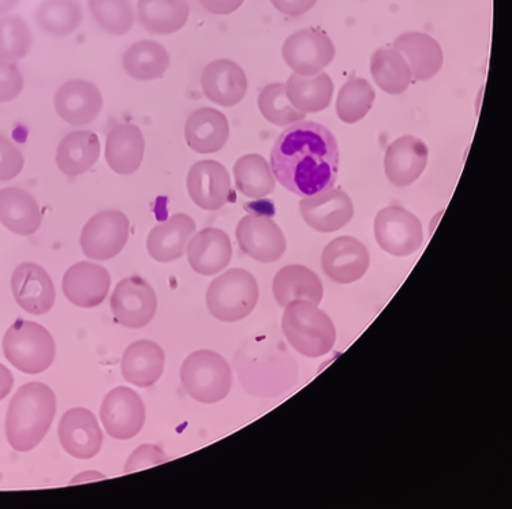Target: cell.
Returning a JSON list of instances; mask_svg holds the SVG:
<instances>
[{"label":"cell","instance_id":"obj_28","mask_svg":"<svg viewBox=\"0 0 512 509\" xmlns=\"http://www.w3.org/2000/svg\"><path fill=\"white\" fill-rule=\"evenodd\" d=\"M394 48L409 63L413 80L428 81L442 69V47L432 36L421 32H407L394 41Z\"/></svg>","mask_w":512,"mask_h":509},{"label":"cell","instance_id":"obj_49","mask_svg":"<svg viewBox=\"0 0 512 509\" xmlns=\"http://www.w3.org/2000/svg\"><path fill=\"white\" fill-rule=\"evenodd\" d=\"M21 0H0V16L11 13Z\"/></svg>","mask_w":512,"mask_h":509},{"label":"cell","instance_id":"obj_14","mask_svg":"<svg viewBox=\"0 0 512 509\" xmlns=\"http://www.w3.org/2000/svg\"><path fill=\"white\" fill-rule=\"evenodd\" d=\"M59 443L73 458H95L103 447L102 428L92 411L76 407L63 414L58 428Z\"/></svg>","mask_w":512,"mask_h":509},{"label":"cell","instance_id":"obj_36","mask_svg":"<svg viewBox=\"0 0 512 509\" xmlns=\"http://www.w3.org/2000/svg\"><path fill=\"white\" fill-rule=\"evenodd\" d=\"M84 20L82 7L77 0H46L37 7L36 24L47 35L63 39L73 35Z\"/></svg>","mask_w":512,"mask_h":509},{"label":"cell","instance_id":"obj_46","mask_svg":"<svg viewBox=\"0 0 512 509\" xmlns=\"http://www.w3.org/2000/svg\"><path fill=\"white\" fill-rule=\"evenodd\" d=\"M208 13L215 16H229L244 5L245 0H198Z\"/></svg>","mask_w":512,"mask_h":509},{"label":"cell","instance_id":"obj_19","mask_svg":"<svg viewBox=\"0 0 512 509\" xmlns=\"http://www.w3.org/2000/svg\"><path fill=\"white\" fill-rule=\"evenodd\" d=\"M188 192L198 208L218 211L229 201L231 179L226 167L215 160H201L190 168Z\"/></svg>","mask_w":512,"mask_h":509},{"label":"cell","instance_id":"obj_47","mask_svg":"<svg viewBox=\"0 0 512 509\" xmlns=\"http://www.w3.org/2000/svg\"><path fill=\"white\" fill-rule=\"evenodd\" d=\"M13 385V373H11L10 370L7 369L5 365H2V363H0V400L7 398V395H9L11 389H13Z\"/></svg>","mask_w":512,"mask_h":509},{"label":"cell","instance_id":"obj_21","mask_svg":"<svg viewBox=\"0 0 512 509\" xmlns=\"http://www.w3.org/2000/svg\"><path fill=\"white\" fill-rule=\"evenodd\" d=\"M205 97L222 107L241 103L248 92V77L244 69L229 59H218L205 66L201 74Z\"/></svg>","mask_w":512,"mask_h":509},{"label":"cell","instance_id":"obj_30","mask_svg":"<svg viewBox=\"0 0 512 509\" xmlns=\"http://www.w3.org/2000/svg\"><path fill=\"white\" fill-rule=\"evenodd\" d=\"M41 211L35 197L18 187L0 190V223L14 234L29 237L41 226Z\"/></svg>","mask_w":512,"mask_h":509},{"label":"cell","instance_id":"obj_6","mask_svg":"<svg viewBox=\"0 0 512 509\" xmlns=\"http://www.w3.org/2000/svg\"><path fill=\"white\" fill-rule=\"evenodd\" d=\"M259 297V284L252 273L234 268L209 284L207 308L216 320L237 323L253 312Z\"/></svg>","mask_w":512,"mask_h":509},{"label":"cell","instance_id":"obj_34","mask_svg":"<svg viewBox=\"0 0 512 509\" xmlns=\"http://www.w3.org/2000/svg\"><path fill=\"white\" fill-rule=\"evenodd\" d=\"M171 59L166 48L152 40H141L123 54L122 65L127 76L136 81L160 80L167 73Z\"/></svg>","mask_w":512,"mask_h":509},{"label":"cell","instance_id":"obj_33","mask_svg":"<svg viewBox=\"0 0 512 509\" xmlns=\"http://www.w3.org/2000/svg\"><path fill=\"white\" fill-rule=\"evenodd\" d=\"M286 95L295 110L304 114H316L330 107L332 96H334V82L325 73L316 76H300L293 74L287 80Z\"/></svg>","mask_w":512,"mask_h":509},{"label":"cell","instance_id":"obj_23","mask_svg":"<svg viewBox=\"0 0 512 509\" xmlns=\"http://www.w3.org/2000/svg\"><path fill=\"white\" fill-rule=\"evenodd\" d=\"M429 151L424 141L413 136H403L387 149L384 168L392 185L405 187L421 177L428 164Z\"/></svg>","mask_w":512,"mask_h":509},{"label":"cell","instance_id":"obj_41","mask_svg":"<svg viewBox=\"0 0 512 509\" xmlns=\"http://www.w3.org/2000/svg\"><path fill=\"white\" fill-rule=\"evenodd\" d=\"M261 115L272 125L290 126L305 118L304 112L295 110L280 82L265 86L259 96Z\"/></svg>","mask_w":512,"mask_h":509},{"label":"cell","instance_id":"obj_48","mask_svg":"<svg viewBox=\"0 0 512 509\" xmlns=\"http://www.w3.org/2000/svg\"><path fill=\"white\" fill-rule=\"evenodd\" d=\"M104 475L95 473V471H88V473H82L78 475V477L74 478L73 481L70 482L71 485L81 484V482H91L96 481V479H103Z\"/></svg>","mask_w":512,"mask_h":509},{"label":"cell","instance_id":"obj_11","mask_svg":"<svg viewBox=\"0 0 512 509\" xmlns=\"http://www.w3.org/2000/svg\"><path fill=\"white\" fill-rule=\"evenodd\" d=\"M110 305L119 325L141 329L147 327L158 312V297L147 280L130 276L117 284Z\"/></svg>","mask_w":512,"mask_h":509},{"label":"cell","instance_id":"obj_39","mask_svg":"<svg viewBox=\"0 0 512 509\" xmlns=\"http://www.w3.org/2000/svg\"><path fill=\"white\" fill-rule=\"evenodd\" d=\"M89 11L100 29L112 36H125L134 25L129 0H89Z\"/></svg>","mask_w":512,"mask_h":509},{"label":"cell","instance_id":"obj_13","mask_svg":"<svg viewBox=\"0 0 512 509\" xmlns=\"http://www.w3.org/2000/svg\"><path fill=\"white\" fill-rule=\"evenodd\" d=\"M235 235L242 252L259 263H275L286 253V238L271 217L264 215L242 217Z\"/></svg>","mask_w":512,"mask_h":509},{"label":"cell","instance_id":"obj_27","mask_svg":"<svg viewBox=\"0 0 512 509\" xmlns=\"http://www.w3.org/2000/svg\"><path fill=\"white\" fill-rule=\"evenodd\" d=\"M163 348L152 340H138L130 344L123 353L121 370L127 383L140 388L155 385L162 377L164 370Z\"/></svg>","mask_w":512,"mask_h":509},{"label":"cell","instance_id":"obj_44","mask_svg":"<svg viewBox=\"0 0 512 509\" xmlns=\"http://www.w3.org/2000/svg\"><path fill=\"white\" fill-rule=\"evenodd\" d=\"M168 456L158 445L144 444L130 455L125 466V473H133L166 463Z\"/></svg>","mask_w":512,"mask_h":509},{"label":"cell","instance_id":"obj_15","mask_svg":"<svg viewBox=\"0 0 512 509\" xmlns=\"http://www.w3.org/2000/svg\"><path fill=\"white\" fill-rule=\"evenodd\" d=\"M304 222L313 230L331 234L347 226L354 216V205L343 190L328 189L300 202Z\"/></svg>","mask_w":512,"mask_h":509},{"label":"cell","instance_id":"obj_45","mask_svg":"<svg viewBox=\"0 0 512 509\" xmlns=\"http://www.w3.org/2000/svg\"><path fill=\"white\" fill-rule=\"evenodd\" d=\"M275 9L289 17H300L315 7L317 0H271Z\"/></svg>","mask_w":512,"mask_h":509},{"label":"cell","instance_id":"obj_5","mask_svg":"<svg viewBox=\"0 0 512 509\" xmlns=\"http://www.w3.org/2000/svg\"><path fill=\"white\" fill-rule=\"evenodd\" d=\"M181 383L190 398L215 404L230 394L233 370L222 355L212 350H198L183 361Z\"/></svg>","mask_w":512,"mask_h":509},{"label":"cell","instance_id":"obj_20","mask_svg":"<svg viewBox=\"0 0 512 509\" xmlns=\"http://www.w3.org/2000/svg\"><path fill=\"white\" fill-rule=\"evenodd\" d=\"M103 95L87 80H71L59 86L54 106L63 121L73 126L89 125L103 110Z\"/></svg>","mask_w":512,"mask_h":509},{"label":"cell","instance_id":"obj_43","mask_svg":"<svg viewBox=\"0 0 512 509\" xmlns=\"http://www.w3.org/2000/svg\"><path fill=\"white\" fill-rule=\"evenodd\" d=\"M24 77L16 63L0 59V104L16 100L24 91Z\"/></svg>","mask_w":512,"mask_h":509},{"label":"cell","instance_id":"obj_3","mask_svg":"<svg viewBox=\"0 0 512 509\" xmlns=\"http://www.w3.org/2000/svg\"><path fill=\"white\" fill-rule=\"evenodd\" d=\"M56 396L48 385L32 381L22 385L11 399L6 418L10 447L29 452L43 441L54 422Z\"/></svg>","mask_w":512,"mask_h":509},{"label":"cell","instance_id":"obj_26","mask_svg":"<svg viewBox=\"0 0 512 509\" xmlns=\"http://www.w3.org/2000/svg\"><path fill=\"white\" fill-rule=\"evenodd\" d=\"M145 138L140 127L122 123L112 127L106 141V162L115 174L132 175L141 167Z\"/></svg>","mask_w":512,"mask_h":509},{"label":"cell","instance_id":"obj_32","mask_svg":"<svg viewBox=\"0 0 512 509\" xmlns=\"http://www.w3.org/2000/svg\"><path fill=\"white\" fill-rule=\"evenodd\" d=\"M137 11L142 28L160 36L181 31L190 13L186 0H138Z\"/></svg>","mask_w":512,"mask_h":509},{"label":"cell","instance_id":"obj_31","mask_svg":"<svg viewBox=\"0 0 512 509\" xmlns=\"http://www.w3.org/2000/svg\"><path fill=\"white\" fill-rule=\"evenodd\" d=\"M100 140L96 133L78 130L59 142L56 164L67 177H78L91 170L100 156Z\"/></svg>","mask_w":512,"mask_h":509},{"label":"cell","instance_id":"obj_25","mask_svg":"<svg viewBox=\"0 0 512 509\" xmlns=\"http://www.w3.org/2000/svg\"><path fill=\"white\" fill-rule=\"evenodd\" d=\"M229 137V121L223 112L215 108H198L186 121V144L201 155L222 151Z\"/></svg>","mask_w":512,"mask_h":509},{"label":"cell","instance_id":"obj_18","mask_svg":"<svg viewBox=\"0 0 512 509\" xmlns=\"http://www.w3.org/2000/svg\"><path fill=\"white\" fill-rule=\"evenodd\" d=\"M11 291L18 305L35 316H43L54 308V283L46 269L35 263L18 265L11 276Z\"/></svg>","mask_w":512,"mask_h":509},{"label":"cell","instance_id":"obj_24","mask_svg":"<svg viewBox=\"0 0 512 509\" xmlns=\"http://www.w3.org/2000/svg\"><path fill=\"white\" fill-rule=\"evenodd\" d=\"M190 267L198 275L213 276L231 263L233 246L229 235L219 228H204L188 243Z\"/></svg>","mask_w":512,"mask_h":509},{"label":"cell","instance_id":"obj_8","mask_svg":"<svg viewBox=\"0 0 512 509\" xmlns=\"http://www.w3.org/2000/svg\"><path fill=\"white\" fill-rule=\"evenodd\" d=\"M130 222L121 211H103L91 217L81 231V249L95 261L117 257L129 241Z\"/></svg>","mask_w":512,"mask_h":509},{"label":"cell","instance_id":"obj_42","mask_svg":"<svg viewBox=\"0 0 512 509\" xmlns=\"http://www.w3.org/2000/svg\"><path fill=\"white\" fill-rule=\"evenodd\" d=\"M25 159L20 149L5 136H0V182L17 178L24 170Z\"/></svg>","mask_w":512,"mask_h":509},{"label":"cell","instance_id":"obj_10","mask_svg":"<svg viewBox=\"0 0 512 509\" xmlns=\"http://www.w3.org/2000/svg\"><path fill=\"white\" fill-rule=\"evenodd\" d=\"M282 56L295 74L316 76L334 61L335 46L331 37L321 29H302L284 41Z\"/></svg>","mask_w":512,"mask_h":509},{"label":"cell","instance_id":"obj_35","mask_svg":"<svg viewBox=\"0 0 512 509\" xmlns=\"http://www.w3.org/2000/svg\"><path fill=\"white\" fill-rule=\"evenodd\" d=\"M371 73L377 86L388 95H402L413 81L405 56L395 48H379L372 55Z\"/></svg>","mask_w":512,"mask_h":509},{"label":"cell","instance_id":"obj_2","mask_svg":"<svg viewBox=\"0 0 512 509\" xmlns=\"http://www.w3.org/2000/svg\"><path fill=\"white\" fill-rule=\"evenodd\" d=\"M242 387L257 398H278L298 383L297 359L278 338L259 336L246 342L234 355Z\"/></svg>","mask_w":512,"mask_h":509},{"label":"cell","instance_id":"obj_29","mask_svg":"<svg viewBox=\"0 0 512 509\" xmlns=\"http://www.w3.org/2000/svg\"><path fill=\"white\" fill-rule=\"evenodd\" d=\"M272 291L282 308L295 301H308L319 306L324 295L319 276L304 265H287L280 269L272 283Z\"/></svg>","mask_w":512,"mask_h":509},{"label":"cell","instance_id":"obj_38","mask_svg":"<svg viewBox=\"0 0 512 509\" xmlns=\"http://www.w3.org/2000/svg\"><path fill=\"white\" fill-rule=\"evenodd\" d=\"M375 99L376 93L368 81L364 78H351L339 91L338 100H336V114L340 121L353 125L368 115Z\"/></svg>","mask_w":512,"mask_h":509},{"label":"cell","instance_id":"obj_12","mask_svg":"<svg viewBox=\"0 0 512 509\" xmlns=\"http://www.w3.org/2000/svg\"><path fill=\"white\" fill-rule=\"evenodd\" d=\"M145 404L132 388L112 389L103 400L100 419L108 436L117 440H130L141 432L145 425Z\"/></svg>","mask_w":512,"mask_h":509},{"label":"cell","instance_id":"obj_22","mask_svg":"<svg viewBox=\"0 0 512 509\" xmlns=\"http://www.w3.org/2000/svg\"><path fill=\"white\" fill-rule=\"evenodd\" d=\"M196 232V222L186 213H175L166 222L152 228L147 239L149 256L158 263L168 264L183 257Z\"/></svg>","mask_w":512,"mask_h":509},{"label":"cell","instance_id":"obj_1","mask_svg":"<svg viewBox=\"0 0 512 509\" xmlns=\"http://www.w3.org/2000/svg\"><path fill=\"white\" fill-rule=\"evenodd\" d=\"M271 170L276 181L295 196L325 192L338 178V142L320 123H294L275 142Z\"/></svg>","mask_w":512,"mask_h":509},{"label":"cell","instance_id":"obj_17","mask_svg":"<svg viewBox=\"0 0 512 509\" xmlns=\"http://www.w3.org/2000/svg\"><path fill=\"white\" fill-rule=\"evenodd\" d=\"M110 287V272L99 264L81 261L71 265L63 276L62 290L67 301L82 309L102 305Z\"/></svg>","mask_w":512,"mask_h":509},{"label":"cell","instance_id":"obj_37","mask_svg":"<svg viewBox=\"0 0 512 509\" xmlns=\"http://www.w3.org/2000/svg\"><path fill=\"white\" fill-rule=\"evenodd\" d=\"M235 185L245 197L260 200L274 193L276 182L271 166L263 156L239 157L234 166Z\"/></svg>","mask_w":512,"mask_h":509},{"label":"cell","instance_id":"obj_16","mask_svg":"<svg viewBox=\"0 0 512 509\" xmlns=\"http://www.w3.org/2000/svg\"><path fill=\"white\" fill-rule=\"evenodd\" d=\"M321 265L332 282L350 284L364 278L371 265L368 249L353 237H339L325 246Z\"/></svg>","mask_w":512,"mask_h":509},{"label":"cell","instance_id":"obj_9","mask_svg":"<svg viewBox=\"0 0 512 509\" xmlns=\"http://www.w3.org/2000/svg\"><path fill=\"white\" fill-rule=\"evenodd\" d=\"M375 237L381 249L395 257L411 256L420 250L424 242L420 219L398 205L377 213Z\"/></svg>","mask_w":512,"mask_h":509},{"label":"cell","instance_id":"obj_4","mask_svg":"<svg viewBox=\"0 0 512 509\" xmlns=\"http://www.w3.org/2000/svg\"><path fill=\"white\" fill-rule=\"evenodd\" d=\"M282 329L287 342L304 357H324L336 343V329L331 317L312 302L295 301L287 305Z\"/></svg>","mask_w":512,"mask_h":509},{"label":"cell","instance_id":"obj_40","mask_svg":"<svg viewBox=\"0 0 512 509\" xmlns=\"http://www.w3.org/2000/svg\"><path fill=\"white\" fill-rule=\"evenodd\" d=\"M33 36L28 24L18 16L0 17V59L16 63L32 50Z\"/></svg>","mask_w":512,"mask_h":509},{"label":"cell","instance_id":"obj_7","mask_svg":"<svg viewBox=\"0 0 512 509\" xmlns=\"http://www.w3.org/2000/svg\"><path fill=\"white\" fill-rule=\"evenodd\" d=\"M7 361L25 374H40L51 368L55 359L54 338L43 325L17 320L3 338Z\"/></svg>","mask_w":512,"mask_h":509}]
</instances>
